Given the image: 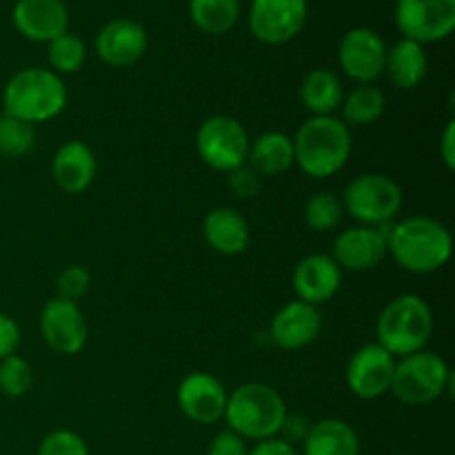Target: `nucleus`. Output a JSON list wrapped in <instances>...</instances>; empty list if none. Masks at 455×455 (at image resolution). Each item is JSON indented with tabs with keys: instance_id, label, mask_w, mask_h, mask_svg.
Masks as SVG:
<instances>
[{
	"instance_id": "nucleus-33",
	"label": "nucleus",
	"mask_w": 455,
	"mask_h": 455,
	"mask_svg": "<svg viewBox=\"0 0 455 455\" xmlns=\"http://www.w3.org/2000/svg\"><path fill=\"white\" fill-rule=\"evenodd\" d=\"M89 287H92V275L83 265L67 267L56 280L58 298H65V300L71 302H78L89 291Z\"/></svg>"
},
{
	"instance_id": "nucleus-25",
	"label": "nucleus",
	"mask_w": 455,
	"mask_h": 455,
	"mask_svg": "<svg viewBox=\"0 0 455 455\" xmlns=\"http://www.w3.org/2000/svg\"><path fill=\"white\" fill-rule=\"evenodd\" d=\"M298 96L311 116H333V111L340 109L345 89L331 69L320 67V69H311L302 78Z\"/></svg>"
},
{
	"instance_id": "nucleus-10",
	"label": "nucleus",
	"mask_w": 455,
	"mask_h": 455,
	"mask_svg": "<svg viewBox=\"0 0 455 455\" xmlns=\"http://www.w3.org/2000/svg\"><path fill=\"white\" fill-rule=\"evenodd\" d=\"M307 16V0H251L249 31L265 44H284L300 34Z\"/></svg>"
},
{
	"instance_id": "nucleus-15",
	"label": "nucleus",
	"mask_w": 455,
	"mask_h": 455,
	"mask_svg": "<svg viewBox=\"0 0 455 455\" xmlns=\"http://www.w3.org/2000/svg\"><path fill=\"white\" fill-rule=\"evenodd\" d=\"M387 234L385 227L355 225L338 234L331 258L342 271H371L385 260Z\"/></svg>"
},
{
	"instance_id": "nucleus-6",
	"label": "nucleus",
	"mask_w": 455,
	"mask_h": 455,
	"mask_svg": "<svg viewBox=\"0 0 455 455\" xmlns=\"http://www.w3.org/2000/svg\"><path fill=\"white\" fill-rule=\"evenodd\" d=\"M391 394L407 407H425L443 394H453V371L434 351H418L395 360Z\"/></svg>"
},
{
	"instance_id": "nucleus-24",
	"label": "nucleus",
	"mask_w": 455,
	"mask_h": 455,
	"mask_svg": "<svg viewBox=\"0 0 455 455\" xmlns=\"http://www.w3.org/2000/svg\"><path fill=\"white\" fill-rule=\"evenodd\" d=\"M302 455H360V438L349 422L324 418L311 425Z\"/></svg>"
},
{
	"instance_id": "nucleus-12",
	"label": "nucleus",
	"mask_w": 455,
	"mask_h": 455,
	"mask_svg": "<svg viewBox=\"0 0 455 455\" xmlns=\"http://www.w3.org/2000/svg\"><path fill=\"white\" fill-rule=\"evenodd\" d=\"M387 44L378 31L354 27L347 31L338 47L340 69L358 84H373L385 74Z\"/></svg>"
},
{
	"instance_id": "nucleus-19",
	"label": "nucleus",
	"mask_w": 455,
	"mask_h": 455,
	"mask_svg": "<svg viewBox=\"0 0 455 455\" xmlns=\"http://www.w3.org/2000/svg\"><path fill=\"white\" fill-rule=\"evenodd\" d=\"M147 44H149V36L145 27L129 18L107 22L96 36L98 58L109 67L136 65L145 56Z\"/></svg>"
},
{
	"instance_id": "nucleus-28",
	"label": "nucleus",
	"mask_w": 455,
	"mask_h": 455,
	"mask_svg": "<svg viewBox=\"0 0 455 455\" xmlns=\"http://www.w3.org/2000/svg\"><path fill=\"white\" fill-rule=\"evenodd\" d=\"M47 58L53 74H76L78 69H83L84 60H87V47H84L78 36L65 31L58 38H53L52 43H47Z\"/></svg>"
},
{
	"instance_id": "nucleus-35",
	"label": "nucleus",
	"mask_w": 455,
	"mask_h": 455,
	"mask_svg": "<svg viewBox=\"0 0 455 455\" xmlns=\"http://www.w3.org/2000/svg\"><path fill=\"white\" fill-rule=\"evenodd\" d=\"M311 425H314V422H311L307 416H302V413H287L278 438H283L284 443H289L296 447V444L305 443V438L309 435Z\"/></svg>"
},
{
	"instance_id": "nucleus-32",
	"label": "nucleus",
	"mask_w": 455,
	"mask_h": 455,
	"mask_svg": "<svg viewBox=\"0 0 455 455\" xmlns=\"http://www.w3.org/2000/svg\"><path fill=\"white\" fill-rule=\"evenodd\" d=\"M38 455H89V447L76 431L58 429L44 435Z\"/></svg>"
},
{
	"instance_id": "nucleus-39",
	"label": "nucleus",
	"mask_w": 455,
	"mask_h": 455,
	"mask_svg": "<svg viewBox=\"0 0 455 455\" xmlns=\"http://www.w3.org/2000/svg\"><path fill=\"white\" fill-rule=\"evenodd\" d=\"M440 158H443L444 167L449 169V172H453L455 169V120L451 118L447 123V127H444L443 132V138H440Z\"/></svg>"
},
{
	"instance_id": "nucleus-27",
	"label": "nucleus",
	"mask_w": 455,
	"mask_h": 455,
	"mask_svg": "<svg viewBox=\"0 0 455 455\" xmlns=\"http://www.w3.org/2000/svg\"><path fill=\"white\" fill-rule=\"evenodd\" d=\"M189 16L203 34H229L240 18V0H189Z\"/></svg>"
},
{
	"instance_id": "nucleus-11",
	"label": "nucleus",
	"mask_w": 455,
	"mask_h": 455,
	"mask_svg": "<svg viewBox=\"0 0 455 455\" xmlns=\"http://www.w3.org/2000/svg\"><path fill=\"white\" fill-rule=\"evenodd\" d=\"M40 336L58 355H76L87 345V320L78 302L52 298L40 311Z\"/></svg>"
},
{
	"instance_id": "nucleus-20",
	"label": "nucleus",
	"mask_w": 455,
	"mask_h": 455,
	"mask_svg": "<svg viewBox=\"0 0 455 455\" xmlns=\"http://www.w3.org/2000/svg\"><path fill=\"white\" fill-rule=\"evenodd\" d=\"M96 169V156L83 140H69L60 145L52 160L53 180L65 194L71 196L83 194L92 187Z\"/></svg>"
},
{
	"instance_id": "nucleus-30",
	"label": "nucleus",
	"mask_w": 455,
	"mask_h": 455,
	"mask_svg": "<svg viewBox=\"0 0 455 455\" xmlns=\"http://www.w3.org/2000/svg\"><path fill=\"white\" fill-rule=\"evenodd\" d=\"M34 124L22 123L9 114H0V154L7 158H20L34 149Z\"/></svg>"
},
{
	"instance_id": "nucleus-3",
	"label": "nucleus",
	"mask_w": 455,
	"mask_h": 455,
	"mask_svg": "<svg viewBox=\"0 0 455 455\" xmlns=\"http://www.w3.org/2000/svg\"><path fill=\"white\" fill-rule=\"evenodd\" d=\"M67 107L65 80L52 69L29 67L7 80L3 89V114L13 116L27 124L47 123L58 118Z\"/></svg>"
},
{
	"instance_id": "nucleus-9",
	"label": "nucleus",
	"mask_w": 455,
	"mask_h": 455,
	"mask_svg": "<svg viewBox=\"0 0 455 455\" xmlns=\"http://www.w3.org/2000/svg\"><path fill=\"white\" fill-rule=\"evenodd\" d=\"M394 20L403 38L440 43L455 29V0H395Z\"/></svg>"
},
{
	"instance_id": "nucleus-26",
	"label": "nucleus",
	"mask_w": 455,
	"mask_h": 455,
	"mask_svg": "<svg viewBox=\"0 0 455 455\" xmlns=\"http://www.w3.org/2000/svg\"><path fill=\"white\" fill-rule=\"evenodd\" d=\"M342 123L347 127H367L378 123L387 109V98L376 84H358L342 98Z\"/></svg>"
},
{
	"instance_id": "nucleus-21",
	"label": "nucleus",
	"mask_w": 455,
	"mask_h": 455,
	"mask_svg": "<svg viewBox=\"0 0 455 455\" xmlns=\"http://www.w3.org/2000/svg\"><path fill=\"white\" fill-rule=\"evenodd\" d=\"M203 234L209 247L222 256H240L251 243L247 218L231 207H216L204 216Z\"/></svg>"
},
{
	"instance_id": "nucleus-2",
	"label": "nucleus",
	"mask_w": 455,
	"mask_h": 455,
	"mask_svg": "<svg viewBox=\"0 0 455 455\" xmlns=\"http://www.w3.org/2000/svg\"><path fill=\"white\" fill-rule=\"evenodd\" d=\"M296 164L311 178H331L351 156V132L336 116H311L293 138Z\"/></svg>"
},
{
	"instance_id": "nucleus-22",
	"label": "nucleus",
	"mask_w": 455,
	"mask_h": 455,
	"mask_svg": "<svg viewBox=\"0 0 455 455\" xmlns=\"http://www.w3.org/2000/svg\"><path fill=\"white\" fill-rule=\"evenodd\" d=\"M427 71H429V58H427L425 44L400 38L394 47H387L385 74L389 76L394 87L411 92L420 87Z\"/></svg>"
},
{
	"instance_id": "nucleus-34",
	"label": "nucleus",
	"mask_w": 455,
	"mask_h": 455,
	"mask_svg": "<svg viewBox=\"0 0 455 455\" xmlns=\"http://www.w3.org/2000/svg\"><path fill=\"white\" fill-rule=\"evenodd\" d=\"M227 182H229L231 194H234L235 198H243V200H249L253 198V196L260 194V187H262V178L258 176L249 164H243V167L229 172V180Z\"/></svg>"
},
{
	"instance_id": "nucleus-36",
	"label": "nucleus",
	"mask_w": 455,
	"mask_h": 455,
	"mask_svg": "<svg viewBox=\"0 0 455 455\" xmlns=\"http://www.w3.org/2000/svg\"><path fill=\"white\" fill-rule=\"evenodd\" d=\"M207 455H249L247 440H243L229 429L220 431L209 444Z\"/></svg>"
},
{
	"instance_id": "nucleus-1",
	"label": "nucleus",
	"mask_w": 455,
	"mask_h": 455,
	"mask_svg": "<svg viewBox=\"0 0 455 455\" xmlns=\"http://www.w3.org/2000/svg\"><path fill=\"white\" fill-rule=\"evenodd\" d=\"M387 253L409 274H434L443 269L453 253V238L447 225L431 216H411L385 227Z\"/></svg>"
},
{
	"instance_id": "nucleus-8",
	"label": "nucleus",
	"mask_w": 455,
	"mask_h": 455,
	"mask_svg": "<svg viewBox=\"0 0 455 455\" xmlns=\"http://www.w3.org/2000/svg\"><path fill=\"white\" fill-rule=\"evenodd\" d=\"M249 142L243 123L225 114L209 116L196 132V149L203 163L222 173L247 164Z\"/></svg>"
},
{
	"instance_id": "nucleus-5",
	"label": "nucleus",
	"mask_w": 455,
	"mask_h": 455,
	"mask_svg": "<svg viewBox=\"0 0 455 455\" xmlns=\"http://www.w3.org/2000/svg\"><path fill=\"white\" fill-rule=\"evenodd\" d=\"M431 333H434L431 307L416 293H403L394 298L378 315L376 342L394 358H404L427 349Z\"/></svg>"
},
{
	"instance_id": "nucleus-18",
	"label": "nucleus",
	"mask_w": 455,
	"mask_h": 455,
	"mask_svg": "<svg viewBox=\"0 0 455 455\" xmlns=\"http://www.w3.org/2000/svg\"><path fill=\"white\" fill-rule=\"evenodd\" d=\"M323 331V315L314 305L291 300L271 318L269 338L275 347L284 351L305 349Z\"/></svg>"
},
{
	"instance_id": "nucleus-16",
	"label": "nucleus",
	"mask_w": 455,
	"mask_h": 455,
	"mask_svg": "<svg viewBox=\"0 0 455 455\" xmlns=\"http://www.w3.org/2000/svg\"><path fill=\"white\" fill-rule=\"evenodd\" d=\"M12 22L22 38L52 43L69 27V9L62 0H16Z\"/></svg>"
},
{
	"instance_id": "nucleus-38",
	"label": "nucleus",
	"mask_w": 455,
	"mask_h": 455,
	"mask_svg": "<svg viewBox=\"0 0 455 455\" xmlns=\"http://www.w3.org/2000/svg\"><path fill=\"white\" fill-rule=\"evenodd\" d=\"M249 455H298L296 447L289 443H284L283 438H269V440H260L256 443V447L249 449Z\"/></svg>"
},
{
	"instance_id": "nucleus-14",
	"label": "nucleus",
	"mask_w": 455,
	"mask_h": 455,
	"mask_svg": "<svg viewBox=\"0 0 455 455\" xmlns=\"http://www.w3.org/2000/svg\"><path fill=\"white\" fill-rule=\"evenodd\" d=\"M227 398H229V394H227L225 385L207 371H194L182 378L176 391L182 416L189 418L196 425L220 422L225 418Z\"/></svg>"
},
{
	"instance_id": "nucleus-17",
	"label": "nucleus",
	"mask_w": 455,
	"mask_h": 455,
	"mask_svg": "<svg viewBox=\"0 0 455 455\" xmlns=\"http://www.w3.org/2000/svg\"><path fill=\"white\" fill-rule=\"evenodd\" d=\"M291 284L298 300L320 307L340 291L342 269L327 253H311L296 265Z\"/></svg>"
},
{
	"instance_id": "nucleus-37",
	"label": "nucleus",
	"mask_w": 455,
	"mask_h": 455,
	"mask_svg": "<svg viewBox=\"0 0 455 455\" xmlns=\"http://www.w3.org/2000/svg\"><path fill=\"white\" fill-rule=\"evenodd\" d=\"M18 345H20V327L12 315L0 311V360L16 354Z\"/></svg>"
},
{
	"instance_id": "nucleus-31",
	"label": "nucleus",
	"mask_w": 455,
	"mask_h": 455,
	"mask_svg": "<svg viewBox=\"0 0 455 455\" xmlns=\"http://www.w3.org/2000/svg\"><path fill=\"white\" fill-rule=\"evenodd\" d=\"M34 385L31 364L22 355L12 354L0 360V394L7 398H20Z\"/></svg>"
},
{
	"instance_id": "nucleus-23",
	"label": "nucleus",
	"mask_w": 455,
	"mask_h": 455,
	"mask_svg": "<svg viewBox=\"0 0 455 455\" xmlns=\"http://www.w3.org/2000/svg\"><path fill=\"white\" fill-rule=\"evenodd\" d=\"M247 164L258 176H283L296 164L293 154V138L283 132H267L249 142Z\"/></svg>"
},
{
	"instance_id": "nucleus-7",
	"label": "nucleus",
	"mask_w": 455,
	"mask_h": 455,
	"mask_svg": "<svg viewBox=\"0 0 455 455\" xmlns=\"http://www.w3.org/2000/svg\"><path fill=\"white\" fill-rule=\"evenodd\" d=\"M342 207L364 227H387L403 209V189L385 173H363L342 191Z\"/></svg>"
},
{
	"instance_id": "nucleus-13",
	"label": "nucleus",
	"mask_w": 455,
	"mask_h": 455,
	"mask_svg": "<svg viewBox=\"0 0 455 455\" xmlns=\"http://www.w3.org/2000/svg\"><path fill=\"white\" fill-rule=\"evenodd\" d=\"M395 358L378 342L364 345L347 363V387L360 400H376L391 389Z\"/></svg>"
},
{
	"instance_id": "nucleus-29",
	"label": "nucleus",
	"mask_w": 455,
	"mask_h": 455,
	"mask_svg": "<svg viewBox=\"0 0 455 455\" xmlns=\"http://www.w3.org/2000/svg\"><path fill=\"white\" fill-rule=\"evenodd\" d=\"M342 213H345V207H342V200L338 196L329 194V191H320V194H314L305 203V222L309 229L320 231H331L340 225Z\"/></svg>"
},
{
	"instance_id": "nucleus-4",
	"label": "nucleus",
	"mask_w": 455,
	"mask_h": 455,
	"mask_svg": "<svg viewBox=\"0 0 455 455\" xmlns=\"http://www.w3.org/2000/svg\"><path fill=\"white\" fill-rule=\"evenodd\" d=\"M284 398L265 382H244L227 398L225 420L229 431L243 440H269L280 435L287 418Z\"/></svg>"
}]
</instances>
